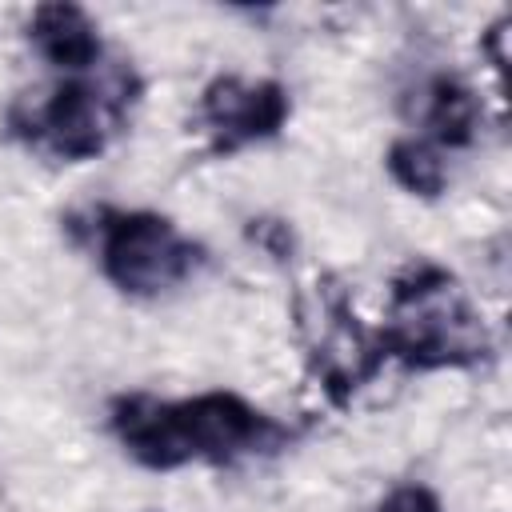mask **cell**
I'll use <instances>...</instances> for the list:
<instances>
[{
	"label": "cell",
	"instance_id": "cell-11",
	"mask_svg": "<svg viewBox=\"0 0 512 512\" xmlns=\"http://www.w3.org/2000/svg\"><path fill=\"white\" fill-rule=\"evenodd\" d=\"M252 240L260 244V248H268L272 256H288V248H292V232H288V224H280V220H252Z\"/></svg>",
	"mask_w": 512,
	"mask_h": 512
},
{
	"label": "cell",
	"instance_id": "cell-9",
	"mask_svg": "<svg viewBox=\"0 0 512 512\" xmlns=\"http://www.w3.org/2000/svg\"><path fill=\"white\" fill-rule=\"evenodd\" d=\"M384 168H388V176L408 196H420V200H436L448 188L444 152L436 144H428L424 136H400V140H392L388 144V156H384Z\"/></svg>",
	"mask_w": 512,
	"mask_h": 512
},
{
	"label": "cell",
	"instance_id": "cell-6",
	"mask_svg": "<svg viewBox=\"0 0 512 512\" xmlns=\"http://www.w3.org/2000/svg\"><path fill=\"white\" fill-rule=\"evenodd\" d=\"M288 116H292V100L280 80H244V76H216L212 84H204L192 112L212 156H232L248 144H264L280 136Z\"/></svg>",
	"mask_w": 512,
	"mask_h": 512
},
{
	"label": "cell",
	"instance_id": "cell-4",
	"mask_svg": "<svg viewBox=\"0 0 512 512\" xmlns=\"http://www.w3.org/2000/svg\"><path fill=\"white\" fill-rule=\"evenodd\" d=\"M92 236L104 280L124 296H164L188 284L204 264V248L148 208H100L92 216Z\"/></svg>",
	"mask_w": 512,
	"mask_h": 512
},
{
	"label": "cell",
	"instance_id": "cell-5",
	"mask_svg": "<svg viewBox=\"0 0 512 512\" xmlns=\"http://www.w3.org/2000/svg\"><path fill=\"white\" fill-rule=\"evenodd\" d=\"M296 324L304 336L308 372L316 376L328 404H348L384 368V348L376 328H364L348 288L336 276H320L296 304Z\"/></svg>",
	"mask_w": 512,
	"mask_h": 512
},
{
	"label": "cell",
	"instance_id": "cell-3",
	"mask_svg": "<svg viewBox=\"0 0 512 512\" xmlns=\"http://www.w3.org/2000/svg\"><path fill=\"white\" fill-rule=\"evenodd\" d=\"M92 72L64 76L36 96H20L8 108L12 136L64 164L96 160L124 132L140 84L128 64H104L100 76Z\"/></svg>",
	"mask_w": 512,
	"mask_h": 512
},
{
	"label": "cell",
	"instance_id": "cell-7",
	"mask_svg": "<svg viewBox=\"0 0 512 512\" xmlns=\"http://www.w3.org/2000/svg\"><path fill=\"white\" fill-rule=\"evenodd\" d=\"M28 44L64 76H80L104 64V40L96 20L80 4H40L28 16Z\"/></svg>",
	"mask_w": 512,
	"mask_h": 512
},
{
	"label": "cell",
	"instance_id": "cell-1",
	"mask_svg": "<svg viewBox=\"0 0 512 512\" xmlns=\"http://www.w3.org/2000/svg\"><path fill=\"white\" fill-rule=\"evenodd\" d=\"M108 428L124 456L148 472L272 456L296 436L284 420L224 388L180 400H164L152 392H120L108 404Z\"/></svg>",
	"mask_w": 512,
	"mask_h": 512
},
{
	"label": "cell",
	"instance_id": "cell-10",
	"mask_svg": "<svg viewBox=\"0 0 512 512\" xmlns=\"http://www.w3.org/2000/svg\"><path fill=\"white\" fill-rule=\"evenodd\" d=\"M376 512H444V504H440V496H436L432 488H424V484H396V488L376 504Z\"/></svg>",
	"mask_w": 512,
	"mask_h": 512
},
{
	"label": "cell",
	"instance_id": "cell-8",
	"mask_svg": "<svg viewBox=\"0 0 512 512\" xmlns=\"http://www.w3.org/2000/svg\"><path fill=\"white\" fill-rule=\"evenodd\" d=\"M420 124H424V140L436 144L440 152L468 148L480 132V100L460 76L436 72L420 88Z\"/></svg>",
	"mask_w": 512,
	"mask_h": 512
},
{
	"label": "cell",
	"instance_id": "cell-2",
	"mask_svg": "<svg viewBox=\"0 0 512 512\" xmlns=\"http://www.w3.org/2000/svg\"><path fill=\"white\" fill-rule=\"evenodd\" d=\"M384 360L412 372L476 368L492 356V336L468 288L436 260H408L388 288V312L376 328Z\"/></svg>",
	"mask_w": 512,
	"mask_h": 512
}]
</instances>
